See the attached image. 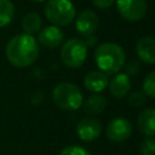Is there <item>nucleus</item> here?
Returning a JSON list of instances; mask_svg holds the SVG:
<instances>
[{
	"label": "nucleus",
	"instance_id": "nucleus-1",
	"mask_svg": "<svg viewBox=\"0 0 155 155\" xmlns=\"http://www.w3.org/2000/svg\"><path fill=\"white\" fill-rule=\"evenodd\" d=\"M8 62L17 68L31 65L39 56V45L36 39L29 34H17L11 38L5 48Z\"/></svg>",
	"mask_w": 155,
	"mask_h": 155
},
{
	"label": "nucleus",
	"instance_id": "nucleus-2",
	"mask_svg": "<svg viewBox=\"0 0 155 155\" xmlns=\"http://www.w3.org/2000/svg\"><path fill=\"white\" fill-rule=\"evenodd\" d=\"M94 63L107 75L117 74L126 63L124 48L115 42H103L94 50Z\"/></svg>",
	"mask_w": 155,
	"mask_h": 155
},
{
	"label": "nucleus",
	"instance_id": "nucleus-3",
	"mask_svg": "<svg viewBox=\"0 0 155 155\" xmlns=\"http://www.w3.org/2000/svg\"><path fill=\"white\" fill-rule=\"evenodd\" d=\"M53 103L67 111L78 110L84 102V96L81 90L71 82H59L54 86L52 91Z\"/></svg>",
	"mask_w": 155,
	"mask_h": 155
},
{
	"label": "nucleus",
	"instance_id": "nucleus-4",
	"mask_svg": "<svg viewBox=\"0 0 155 155\" xmlns=\"http://www.w3.org/2000/svg\"><path fill=\"white\" fill-rule=\"evenodd\" d=\"M44 12L46 18L57 27L69 25L76 16V10L70 0H47Z\"/></svg>",
	"mask_w": 155,
	"mask_h": 155
},
{
	"label": "nucleus",
	"instance_id": "nucleus-5",
	"mask_svg": "<svg viewBox=\"0 0 155 155\" xmlns=\"http://www.w3.org/2000/svg\"><path fill=\"white\" fill-rule=\"evenodd\" d=\"M87 57V46L84 40L71 38L67 40L61 48V59L68 68H80Z\"/></svg>",
	"mask_w": 155,
	"mask_h": 155
},
{
	"label": "nucleus",
	"instance_id": "nucleus-6",
	"mask_svg": "<svg viewBox=\"0 0 155 155\" xmlns=\"http://www.w3.org/2000/svg\"><path fill=\"white\" fill-rule=\"evenodd\" d=\"M119 15L128 22L140 21L147 12L145 0H116Z\"/></svg>",
	"mask_w": 155,
	"mask_h": 155
},
{
	"label": "nucleus",
	"instance_id": "nucleus-7",
	"mask_svg": "<svg viewBox=\"0 0 155 155\" xmlns=\"http://www.w3.org/2000/svg\"><path fill=\"white\" fill-rule=\"evenodd\" d=\"M132 124L124 117H115L113 119L105 130L107 137L115 143H121L127 140L132 134Z\"/></svg>",
	"mask_w": 155,
	"mask_h": 155
},
{
	"label": "nucleus",
	"instance_id": "nucleus-8",
	"mask_svg": "<svg viewBox=\"0 0 155 155\" xmlns=\"http://www.w3.org/2000/svg\"><path fill=\"white\" fill-rule=\"evenodd\" d=\"M76 133L84 142H92L97 139L102 133V124L99 120L92 116L81 119L76 125Z\"/></svg>",
	"mask_w": 155,
	"mask_h": 155
},
{
	"label": "nucleus",
	"instance_id": "nucleus-9",
	"mask_svg": "<svg viewBox=\"0 0 155 155\" xmlns=\"http://www.w3.org/2000/svg\"><path fill=\"white\" fill-rule=\"evenodd\" d=\"M98 16L91 10H85L80 12L75 19V29L81 36L87 38L94 34L98 28Z\"/></svg>",
	"mask_w": 155,
	"mask_h": 155
},
{
	"label": "nucleus",
	"instance_id": "nucleus-10",
	"mask_svg": "<svg viewBox=\"0 0 155 155\" xmlns=\"http://www.w3.org/2000/svg\"><path fill=\"white\" fill-rule=\"evenodd\" d=\"M38 40L42 46L54 48L62 45L64 40V33L57 25H47L44 29H40Z\"/></svg>",
	"mask_w": 155,
	"mask_h": 155
},
{
	"label": "nucleus",
	"instance_id": "nucleus-11",
	"mask_svg": "<svg viewBox=\"0 0 155 155\" xmlns=\"http://www.w3.org/2000/svg\"><path fill=\"white\" fill-rule=\"evenodd\" d=\"M109 86V91L110 94L116 98V99H121L124 97H126L131 90V80L130 76L126 73H117L114 74L113 79L109 81L108 84Z\"/></svg>",
	"mask_w": 155,
	"mask_h": 155
},
{
	"label": "nucleus",
	"instance_id": "nucleus-12",
	"mask_svg": "<svg viewBox=\"0 0 155 155\" xmlns=\"http://www.w3.org/2000/svg\"><path fill=\"white\" fill-rule=\"evenodd\" d=\"M109 78L101 70H91L85 75L84 86L87 91L93 93H99L108 87Z\"/></svg>",
	"mask_w": 155,
	"mask_h": 155
},
{
	"label": "nucleus",
	"instance_id": "nucleus-13",
	"mask_svg": "<svg viewBox=\"0 0 155 155\" xmlns=\"http://www.w3.org/2000/svg\"><path fill=\"white\" fill-rule=\"evenodd\" d=\"M136 52L140 61L147 64H155V39L143 36L137 41Z\"/></svg>",
	"mask_w": 155,
	"mask_h": 155
},
{
	"label": "nucleus",
	"instance_id": "nucleus-14",
	"mask_svg": "<svg viewBox=\"0 0 155 155\" xmlns=\"http://www.w3.org/2000/svg\"><path fill=\"white\" fill-rule=\"evenodd\" d=\"M137 126L140 133L147 137L155 136V109L147 108L144 109L137 119Z\"/></svg>",
	"mask_w": 155,
	"mask_h": 155
},
{
	"label": "nucleus",
	"instance_id": "nucleus-15",
	"mask_svg": "<svg viewBox=\"0 0 155 155\" xmlns=\"http://www.w3.org/2000/svg\"><path fill=\"white\" fill-rule=\"evenodd\" d=\"M82 108L84 111L91 116L98 115L103 113L104 109L107 108V99L98 93L91 94L85 102H82Z\"/></svg>",
	"mask_w": 155,
	"mask_h": 155
},
{
	"label": "nucleus",
	"instance_id": "nucleus-16",
	"mask_svg": "<svg viewBox=\"0 0 155 155\" xmlns=\"http://www.w3.org/2000/svg\"><path fill=\"white\" fill-rule=\"evenodd\" d=\"M41 24H42L41 23V18L35 12H29L22 19V28H23L24 33L29 34V35L39 33L40 29H41Z\"/></svg>",
	"mask_w": 155,
	"mask_h": 155
},
{
	"label": "nucleus",
	"instance_id": "nucleus-17",
	"mask_svg": "<svg viewBox=\"0 0 155 155\" xmlns=\"http://www.w3.org/2000/svg\"><path fill=\"white\" fill-rule=\"evenodd\" d=\"M15 5L10 0H0V27L8 25L15 17Z\"/></svg>",
	"mask_w": 155,
	"mask_h": 155
},
{
	"label": "nucleus",
	"instance_id": "nucleus-18",
	"mask_svg": "<svg viewBox=\"0 0 155 155\" xmlns=\"http://www.w3.org/2000/svg\"><path fill=\"white\" fill-rule=\"evenodd\" d=\"M143 92L147 97L155 99V70L150 71L143 80Z\"/></svg>",
	"mask_w": 155,
	"mask_h": 155
},
{
	"label": "nucleus",
	"instance_id": "nucleus-19",
	"mask_svg": "<svg viewBox=\"0 0 155 155\" xmlns=\"http://www.w3.org/2000/svg\"><path fill=\"white\" fill-rule=\"evenodd\" d=\"M147 101V96L143 91H134L128 96V105L132 108H139L144 105Z\"/></svg>",
	"mask_w": 155,
	"mask_h": 155
},
{
	"label": "nucleus",
	"instance_id": "nucleus-20",
	"mask_svg": "<svg viewBox=\"0 0 155 155\" xmlns=\"http://www.w3.org/2000/svg\"><path fill=\"white\" fill-rule=\"evenodd\" d=\"M139 153L140 155H155V138H144L139 145Z\"/></svg>",
	"mask_w": 155,
	"mask_h": 155
},
{
	"label": "nucleus",
	"instance_id": "nucleus-21",
	"mask_svg": "<svg viewBox=\"0 0 155 155\" xmlns=\"http://www.w3.org/2000/svg\"><path fill=\"white\" fill-rule=\"evenodd\" d=\"M59 155H92L87 149L79 147V145H68L64 149H62V151L59 153Z\"/></svg>",
	"mask_w": 155,
	"mask_h": 155
},
{
	"label": "nucleus",
	"instance_id": "nucleus-22",
	"mask_svg": "<svg viewBox=\"0 0 155 155\" xmlns=\"http://www.w3.org/2000/svg\"><path fill=\"white\" fill-rule=\"evenodd\" d=\"M92 4L97 7V8H101V10H105V8H109L114 5L115 0H91Z\"/></svg>",
	"mask_w": 155,
	"mask_h": 155
},
{
	"label": "nucleus",
	"instance_id": "nucleus-23",
	"mask_svg": "<svg viewBox=\"0 0 155 155\" xmlns=\"http://www.w3.org/2000/svg\"><path fill=\"white\" fill-rule=\"evenodd\" d=\"M96 41H97V39H96L93 35H90V36H87V38H86V41H85V44H86V46L88 47V46H93Z\"/></svg>",
	"mask_w": 155,
	"mask_h": 155
},
{
	"label": "nucleus",
	"instance_id": "nucleus-24",
	"mask_svg": "<svg viewBox=\"0 0 155 155\" xmlns=\"http://www.w3.org/2000/svg\"><path fill=\"white\" fill-rule=\"evenodd\" d=\"M33 1H36V2H42V1H46V0H33Z\"/></svg>",
	"mask_w": 155,
	"mask_h": 155
}]
</instances>
